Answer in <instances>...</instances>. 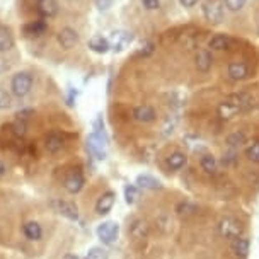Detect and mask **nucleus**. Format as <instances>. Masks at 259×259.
I'll return each mask as SVG.
<instances>
[{
    "mask_svg": "<svg viewBox=\"0 0 259 259\" xmlns=\"http://www.w3.org/2000/svg\"><path fill=\"white\" fill-rule=\"evenodd\" d=\"M106 143H108V138H106L104 132H92L87 138V149H89L92 157H96L97 160H103L106 159Z\"/></svg>",
    "mask_w": 259,
    "mask_h": 259,
    "instance_id": "1",
    "label": "nucleus"
},
{
    "mask_svg": "<svg viewBox=\"0 0 259 259\" xmlns=\"http://www.w3.org/2000/svg\"><path fill=\"white\" fill-rule=\"evenodd\" d=\"M32 89V75L29 72H17L11 80V91L14 96L24 97Z\"/></svg>",
    "mask_w": 259,
    "mask_h": 259,
    "instance_id": "2",
    "label": "nucleus"
},
{
    "mask_svg": "<svg viewBox=\"0 0 259 259\" xmlns=\"http://www.w3.org/2000/svg\"><path fill=\"white\" fill-rule=\"evenodd\" d=\"M220 235L225 239H237L242 234V224L235 217H224L219 224Z\"/></svg>",
    "mask_w": 259,
    "mask_h": 259,
    "instance_id": "3",
    "label": "nucleus"
},
{
    "mask_svg": "<svg viewBox=\"0 0 259 259\" xmlns=\"http://www.w3.org/2000/svg\"><path fill=\"white\" fill-rule=\"evenodd\" d=\"M203 16L211 24H220L224 21V4L219 0H206L203 4Z\"/></svg>",
    "mask_w": 259,
    "mask_h": 259,
    "instance_id": "4",
    "label": "nucleus"
},
{
    "mask_svg": "<svg viewBox=\"0 0 259 259\" xmlns=\"http://www.w3.org/2000/svg\"><path fill=\"white\" fill-rule=\"evenodd\" d=\"M97 237L103 240L104 244H113L114 240L118 239L119 234V227L116 222H103L99 227H97Z\"/></svg>",
    "mask_w": 259,
    "mask_h": 259,
    "instance_id": "5",
    "label": "nucleus"
},
{
    "mask_svg": "<svg viewBox=\"0 0 259 259\" xmlns=\"http://www.w3.org/2000/svg\"><path fill=\"white\" fill-rule=\"evenodd\" d=\"M133 41V34L130 31H124V29H116L111 32L109 36V45H111V50L114 52H121L126 46Z\"/></svg>",
    "mask_w": 259,
    "mask_h": 259,
    "instance_id": "6",
    "label": "nucleus"
},
{
    "mask_svg": "<svg viewBox=\"0 0 259 259\" xmlns=\"http://www.w3.org/2000/svg\"><path fill=\"white\" fill-rule=\"evenodd\" d=\"M63 188L67 189L70 194H77L84 188V176L78 169H72L70 172H67L63 179Z\"/></svg>",
    "mask_w": 259,
    "mask_h": 259,
    "instance_id": "7",
    "label": "nucleus"
},
{
    "mask_svg": "<svg viewBox=\"0 0 259 259\" xmlns=\"http://www.w3.org/2000/svg\"><path fill=\"white\" fill-rule=\"evenodd\" d=\"M58 43L62 46L63 50H72L75 48L78 45V41H80V36H78V32L75 29H72V27H63V29L58 31Z\"/></svg>",
    "mask_w": 259,
    "mask_h": 259,
    "instance_id": "8",
    "label": "nucleus"
},
{
    "mask_svg": "<svg viewBox=\"0 0 259 259\" xmlns=\"http://www.w3.org/2000/svg\"><path fill=\"white\" fill-rule=\"evenodd\" d=\"M130 235L135 242H145L150 235V227L145 220L137 219L133 220V224L130 225Z\"/></svg>",
    "mask_w": 259,
    "mask_h": 259,
    "instance_id": "9",
    "label": "nucleus"
},
{
    "mask_svg": "<svg viewBox=\"0 0 259 259\" xmlns=\"http://www.w3.org/2000/svg\"><path fill=\"white\" fill-rule=\"evenodd\" d=\"M52 208L57 213L67 217L70 220H77L78 219V208L75 203L72 201H65V200H53L52 201Z\"/></svg>",
    "mask_w": 259,
    "mask_h": 259,
    "instance_id": "10",
    "label": "nucleus"
},
{
    "mask_svg": "<svg viewBox=\"0 0 259 259\" xmlns=\"http://www.w3.org/2000/svg\"><path fill=\"white\" fill-rule=\"evenodd\" d=\"M132 116L138 123H152V121H155V118H157V111L149 104H140L133 108Z\"/></svg>",
    "mask_w": 259,
    "mask_h": 259,
    "instance_id": "11",
    "label": "nucleus"
},
{
    "mask_svg": "<svg viewBox=\"0 0 259 259\" xmlns=\"http://www.w3.org/2000/svg\"><path fill=\"white\" fill-rule=\"evenodd\" d=\"M45 147L50 154H58L65 147V137L60 132H50L45 137Z\"/></svg>",
    "mask_w": 259,
    "mask_h": 259,
    "instance_id": "12",
    "label": "nucleus"
},
{
    "mask_svg": "<svg viewBox=\"0 0 259 259\" xmlns=\"http://www.w3.org/2000/svg\"><path fill=\"white\" fill-rule=\"evenodd\" d=\"M229 103H232L235 108H237L239 113H244V111H249L254 106V99L251 94H247V92H239V94H234L230 96Z\"/></svg>",
    "mask_w": 259,
    "mask_h": 259,
    "instance_id": "13",
    "label": "nucleus"
},
{
    "mask_svg": "<svg viewBox=\"0 0 259 259\" xmlns=\"http://www.w3.org/2000/svg\"><path fill=\"white\" fill-rule=\"evenodd\" d=\"M227 75L232 80H244L249 75V67L244 62H230L227 67Z\"/></svg>",
    "mask_w": 259,
    "mask_h": 259,
    "instance_id": "14",
    "label": "nucleus"
},
{
    "mask_svg": "<svg viewBox=\"0 0 259 259\" xmlns=\"http://www.w3.org/2000/svg\"><path fill=\"white\" fill-rule=\"evenodd\" d=\"M114 200H116V194H114L113 191H106L103 196L97 200L96 203V211L99 215H106L111 211V208H113L114 205Z\"/></svg>",
    "mask_w": 259,
    "mask_h": 259,
    "instance_id": "15",
    "label": "nucleus"
},
{
    "mask_svg": "<svg viewBox=\"0 0 259 259\" xmlns=\"http://www.w3.org/2000/svg\"><path fill=\"white\" fill-rule=\"evenodd\" d=\"M14 34L11 31V27L7 26H0V53L11 52L14 48Z\"/></svg>",
    "mask_w": 259,
    "mask_h": 259,
    "instance_id": "16",
    "label": "nucleus"
},
{
    "mask_svg": "<svg viewBox=\"0 0 259 259\" xmlns=\"http://www.w3.org/2000/svg\"><path fill=\"white\" fill-rule=\"evenodd\" d=\"M194 60H196V68L203 73H206L211 68V65H213V57H211V53L208 50H200Z\"/></svg>",
    "mask_w": 259,
    "mask_h": 259,
    "instance_id": "17",
    "label": "nucleus"
},
{
    "mask_svg": "<svg viewBox=\"0 0 259 259\" xmlns=\"http://www.w3.org/2000/svg\"><path fill=\"white\" fill-rule=\"evenodd\" d=\"M89 48L97 55H104L111 50V45L109 39L103 38V36H94V38L89 39Z\"/></svg>",
    "mask_w": 259,
    "mask_h": 259,
    "instance_id": "18",
    "label": "nucleus"
},
{
    "mask_svg": "<svg viewBox=\"0 0 259 259\" xmlns=\"http://www.w3.org/2000/svg\"><path fill=\"white\" fill-rule=\"evenodd\" d=\"M208 46H210L211 50H217V52H224V50H229L230 46H232V39L227 34H215L213 38L210 39Z\"/></svg>",
    "mask_w": 259,
    "mask_h": 259,
    "instance_id": "19",
    "label": "nucleus"
},
{
    "mask_svg": "<svg viewBox=\"0 0 259 259\" xmlns=\"http://www.w3.org/2000/svg\"><path fill=\"white\" fill-rule=\"evenodd\" d=\"M230 251H232L237 257H246L249 254V240L244 237H237L232 239V244H230Z\"/></svg>",
    "mask_w": 259,
    "mask_h": 259,
    "instance_id": "20",
    "label": "nucleus"
},
{
    "mask_svg": "<svg viewBox=\"0 0 259 259\" xmlns=\"http://www.w3.org/2000/svg\"><path fill=\"white\" fill-rule=\"evenodd\" d=\"M186 162H188V157L186 154H183V152H172V154L167 157V165L170 170L183 169L184 165H186Z\"/></svg>",
    "mask_w": 259,
    "mask_h": 259,
    "instance_id": "21",
    "label": "nucleus"
},
{
    "mask_svg": "<svg viewBox=\"0 0 259 259\" xmlns=\"http://www.w3.org/2000/svg\"><path fill=\"white\" fill-rule=\"evenodd\" d=\"M137 184L140 188H143V189H160L162 188V184H160L159 179L152 178V176H149V174L138 176V178H137Z\"/></svg>",
    "mask_w": 259,
    "mask_h": 259,
    "instance_id": "22",
    "label": "nucleus"
},
{
    "mask_svg": "<svg viewBox=\"0 0 259 259\" xmlns=\"http://www.w3.org/2000/svg\"><path fill=\"white\" fill-rule=\"evenodd\" d=\"M39 11L45 17H55L58 14V2L57 0H41Z\"/></svg>",
    "mask_w": 259,
    "mask_h": 259,
    "instance_id": "23",
    "label": "nucleus"
},
{
    "mask_svg": "<svg viewBox=\"0 0 259 259\" xmlns=\"http://www.w3.org/2000/svg\"><path fill=\"white\" fill-rule=\"evenodd\" d=\"M24 235L29 240H39L41 235H43V230H41V225L38 222H27L24 225Z\"/></svg>",
    "mask_w": 259,
    "mask_h": 259,
    "instance_id": "24",
    "label": "nucleus"
},
{
    "mask_svg": "<svg viewBox=\"0 0 259 259\" xmlns=\"http://www.w3.org/2000/svg\"><path fill=\"white\" fill-rule=\"evenodd\" d=\"M46 31V22L45 21H34L24 26V34L26 36H39Z\"/></svg>",
    "mask_w": 259,
    "mask_h": 259,
    "instance_id": "25",
    "label": "nucleus"
},
{
    "mask_svg": "<svg viewBox=\"0 0 259 259\" xmlns=\"http://www.w3.org/2000/svg\"><path fill=\"white\" fill-rule=\"evenodd\" d=\"M239 111H237V108L232 104V103H229V101H224V103H220V106H219V114L224 119H230L232 116H235Z\"/></svg>",
    "mask_w": 259,
    "mask_h": 259,
    "instance_id": "26",
    "label": "nucleus"
},
{
    "mask_svg": "<svg viewBox=\"0 0 259 259\" xmlns=\"http://www.w3.org/2000/svg\"><path fill=\"white\" fill-rule=\"evenodd\" d=\"M200 164H201V169L205 170V172H208V174H213L217 170V159L213 155H210V154L203 155Z\"/></svg>",
    "mask_w": 259,
    "mask_h": 259,
    "instance_id": "27",
    "label": "nucleus"
},
{
    "mask_svg": "<svg viewBox=\"0 0 259 259\" xmlns=\"http://www.w3.org/2000/svg\"><path fill=\"white\" fill-rule=\"evenodd\" d=\"M242 143H246V135L242 132H234L232 135H229V138H227V145L232 150L239 149Z\"/></svg>",
    "mask_w": 259,
    "mask_h": 259,
    "instance_id": "28",
    "label": "nucleus"
},
{
    "mask_svg": "<svg viewBox=\"0 0 259 259\" xmlns=\"http://www.w3.org/2000/svg\"><path fill=\"white\" fill-rule=\"evenodd\" d=\"M140 193H138V188L135 184H126L124 186V200H126L128 205H135Z\"/></svg>",
    "mask_w": 259,
    "mask_h": 259,
    "instance_id": "29",
    "label": "nucleus"
},
{
    "mask_svg": "<svg viewBox=\"0 0 259 259\" xmlns=\"http://www.w3.org/2000/svg\"><path fill=\"white\" fill-rule=\"evenodd\" d=\"M176 211H178V215H181V217H189V215L196 213V206L189 201H181L178 206H176Z\"/></svg>",
    "mask_w": 259,
    "mask_h": 259,
    "instance_id": "30",
    "label": "nucleus"
},
{
    "mask_svg": "<svg viewBox=\"0 0 259 259\" xmlns=\"http://www.w3.org/2000/svg\"><path fill=\"white\" fill-rule=\"evenodd\" d=\"M246 155H247L249 160L259 162V138H256V140H252L251 143H249L247 149H246Z\"/></svg>",
    "mask_w": 259,
    "mask_h": 259,
    "instance_id": "31",
    "label": "nucleus"
},
{
    "mask_svg": "<svg viewBox=\"0 0 259 259\" xmlns=\"http://www.w3.org/2000/svg\"><path fill=\"white\" fill-rule=\"evenodd\" d=\"M247 0H224V7L229 9L230 12H237L244 6H246Z\"/></svg>",
    "mask_w": 259,
    "mask_h": 259,
    "instance_id": "32",
    "label": "nucleus"
},
{
    "mask_svg": "<svg viewBox=\"0 0 259 259\" xmlns=\"http://www.w3.org/2000/svg\"><path fill=\"white\" fill-rule=\"evenodd\" d=\"M85 259H108V252H106L103 247H92L91 251L87 252Z\"/></svg>",
    "mask_w": 259,
    "mask_h": 259,
    "instance_id": "33",
    "label": "nucleus"
},
{
    "mask_svg": "<svg viewBox=\"0 0 259 259\" xmlns=\"http://www.w3.org/2000/svg\"><path fill=\"white\" fill-rule=\"evenodd\" d=\"M11 104H12L11 96H9L4 89H0V111L9 109V108H11Z\"/></svg>",
    "mask_w": 259,
    "mask_h": 259,
    "instance_id": "34",
    "label": "nucleus"
},
{
    "mask_svg": "<svg viewBox=\"0 0 259 259\" xmlns=\"http://www.w3.org/2000/svg\"><path fill=\"white\" fill-rule=\"evenodd\" d=\"M142 4L147 11H157L160 7V0H142Z\"/></svg>",
    "mask_w": 259,
    "mask_h": 259,
    "instance_id": "35",
    "label": "nucleus"
},
{
    "mask_svg": "<svg viewBox=\"0 0 259 259\" xmlns=\"http://www.w3.org/2000/svg\"><path fill=\"white\" fill-rule=\"evenodd\" d=\"M111 6H113V0H96V7L99 11H108Z\"/></svg>",
    "mask_w": 259,
    "mask_h": 259,
    "instance_id": "36",
    "label": "nucleus"
},
{
    "mask_svg": "<svg viewBox=\"0 0 259 259\" xmlns=\"http://www.w3.org/2000/svg\"><path fill=\"white\" fill-rule=\"evenodd\" d=\"M14 128H16V133L17 135H24L26 133V124H24V121H17L16 124H14Z\"/></svg>",
    "mask_w": 259,
    "mask_h": 259,
    "instance_id": "37",
    "label": "nucleus"
},
{
    "mask_svg": "<svg viewBox=\"0 0 259 259\" xmlns=\"http://www.w3.org/2000/svg\"><path fill=\"white\" fill-rule=\"evenodd\" d=\"M198 2H200V0H179V4H181L183 7H188V9L189 7H194Z\"/></svg>",
    "mask_w": 259,
    "mask_h": 259,
    "instance_id": "38",
    "label": "nucleus"
},
{
    "mask_svg": "<svg viewBox=\"0 0 259 259\" xmlns=\"http://www.w3.org/2000/svg\"><path fill=\"white\" fill-rule=\"evenodd\" d=\"M152 52H154V45H152V43H147V45H145V50H142L140 55H143V57H147V55H150Z\"/></svg>",
    "mask_w": 259,
    "mask_h": 259,
    "instance_id": "39",
    "label": "nucleus"
},
{
    "mask_svg": "<svg viewBox=\"0 0 259 259\" xmlns=\"http://www.w3.org/2000/svg\"><path fill=\"white\" fill-rule=\"evenodd\" d=\"M9 68V65H7V62L4 60L2 57H0V73H4Z\"/></svg>",
    "mask_w": 259,
    "mask_h": 259,
    "instance_id": "40",
    "label": "nucleus"
},
{
    "mask_svg": "<svg viewBox=\"0 0 259 259\" xmlns=\"http://www.w3.org/2000/svg\"><path fill=\"white\" fill-rule=\"evenodd\" d=\"M6 172H7V167H6V164H4V162L0 160V178H4V176H6Z\"/></svg>",
    "mask_w": 259,
    "mask_h": 259,
    "instance_id": "41",
    "label": "nucleus"
},
{
    "mask_svg": "<svg viewBox=\"0 0 259 259\" xmlns=\"http://www.w3.org/2000/svg\"><path fill=\"white\" fill-rule=\"evenodd\" d=\"M63 259H78V257L75 256V254H67V256H65Z\"/></svg>",
    "mask_w": 259,
    "mask_h": 259,
    "instance_id": "42",
    "label": "nucleus"
}]
</instances>
